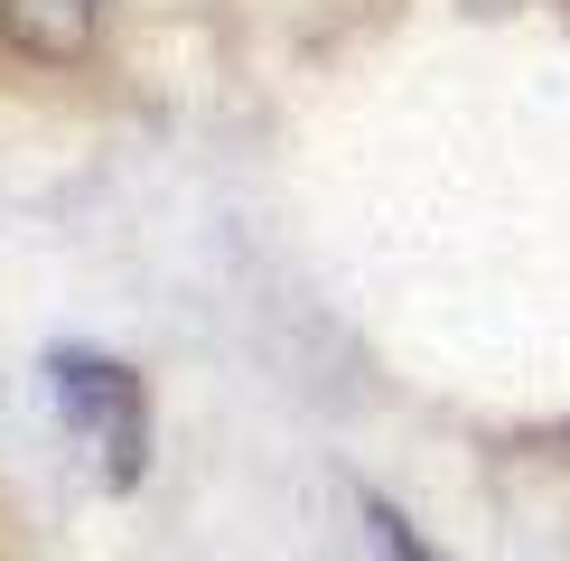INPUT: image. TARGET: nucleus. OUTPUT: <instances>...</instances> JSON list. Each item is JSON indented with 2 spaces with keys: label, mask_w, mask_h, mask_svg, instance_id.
I'll use <instances>...</instances> for the list:
<instances>
[{
  "label": "nucleus",
  "mask_w": 570,
  "mask_h": 561,
  "mask_svg": "<svg viewBox=\"0 0 570 561\" xmlns=\"http://www.w3.org/2000/svg\"><path fill=\"white\" fill-rule=\"evenodd\" d=\"M0 19H10V29L29 38L38 57H66V47H85V38H94L104 0H0Z\"/></svg>",
  "instance_id": "nucleus-2"
},
{
  "label": "nucleus",
  "mask_w": 570,
  "mask_h": 561,
  "mask_svg": "<svg viewBox=\"0 0 570 561\" xmlns=\"http://www.w3.org/2000/svg\"><path fill=\"white\" fill-rule=\"evenodd\" d=\"M47 393H57L66 431L94 450V468H104L112 486H131L140 468H150V393H140L131 365L94 356V346H57V356H47Z\"/></svg>",
  "instance_id": "nucleus-1"
},
{
  "label": "nucleus",
  "mask_w": 570,
  "mask_h": 561,
  "mask_svg": "<svg viewBox=\"0 0 570 561\" xmlns=\"http://www.w3.org/2000/svg\"><path fill=\"white\" fill-rule=\"evenodd\" d=\"M365 514H374V543H384V561H440V552H431V543H421V533H412V524H402V514H393V505H365Z\"/></svg>",
  "instance_id": "nucleus-3"
}]
</instances>
